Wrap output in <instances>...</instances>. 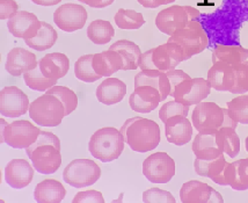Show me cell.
<instances>
[{
  "label": "cell",
  "mask_w": 248,
  "mask_h": 203,
  "mask_svg": "<svg viewBox=\"0 0 248 203\" xmlns=\"http://www.w3.org/2000/svg\"><path fill=\"white\" fill-rule=\"evenodd\" d=\"M124 141L136 152L152 151L160 143V126L153 120L131 117L121 126Z\"/></svg>",
  "instance_id": "6da1fadb"
},
{
  "label": "cell",
  "mask_w": 248,
  "mask_h": 203,
  "mask_svg": "<svg viewBox=\"0 0 248 203\" xmlns=\"http://www.w3.org/2000/svg\"><path fill=\"white\" fill-rule=\"evenodd\" d=\"M124 143L125 141L121 130L113 126H106L96 130L91 136L88 150L94 158L102 163H109L122 155Z\"/></svg>",
  "instance_id": "7a4b0ae2"
},
{
  "label": "cell",
  "mask_w": 248,
  "mask_h": 203,
  "mask_svg": "<svg viewBox=\"0 0 248 203\" xmlns=\"http://www.w3.org/2000/svg\"><path fill=\"white\" fill-rule=\"evenodd\" d=\"M187 60V55L181 47L167 42L143 52L140 58V70H159L167 72Z\"/></svg>",
  "instance_id": "3957f363"
},
{
  "label": "cell",
  "mask_w": 248,
  "mask_h": 203,
  "mask_svg": "<svg viewBox=\"0 0 248 203\" xmlns=\"http://www.w3.org/2000/svg\"><path fill=\"white\" fill-rule=\"evenodd\" d=\"M194 128L199 132L216 131L224 126L237 128L238 122L231 116L229 109L221 108L215 102H200L191 115Z\"/></svg>",
  "instance_id": "277c9868"
},
{
  "label": "cell",
  "mask_w": 248,
  "mask_h": 203,
  "mask_svg": "<svg viewBox=\"0 0 248 203\" xmlns=\"http://www.w3.org/2000/svg\"><path fill=\"white\" fill-rule=\"evenodd\" d=\"M29 116L38 125L57 126L66 115L63 102L54 94L46 93L29 106Z\"/></svg>",
  "instance_id": "5b68a950"
},
{
  "label": "cell",
  "mask_w": 248,
  "mask_h": 203,
  "mask_svg": "<svg viewBox=\"0 0 248 203\" xmlns=\"http://www.w3.org/2000/svg\"><path fill=\"white\" fill-rule=\"evenodd\" d=\"M167 42L175 43L181 47L189 60L208 48L209 37L202 23L195 20V21L189 22L186 27L179 29L170 35Z\"/></svg>",
  "instance_id": "8992f818"
},
{
  "label": "cell",
  "mask_w": 248,
  "mask_h": 203,
  "mask_svg": "<svg viewBox=\"0 0 248 203\" xmlns=\"http://www.w3.org/2000/svg\"><path fill=\"white\" fill-rule=\"evenodd\" d=\"M1 122V143L13 149H28L37 141L41 129L27 120H17L8 125L4 119Z\"/></svg>",
  "instance_id": "52a82bcc"
},
{
  "label": "cell",
  "mask_w": 248,
  "mask_h": 203,
  "mask_svg": "<svg viewBox=\"0 0 248 203\" xmlns=\"http://www.w3.org/2000/svg\"><path fill=\"white\" fill-rule=\"evenodd\" d=\"M200 17V11L193 6L173 5L160 11L155 17V26L161 33L172 35Z\"/></svg>",
  "instance_id": "ba28073f"
},
{
  "label": "cell",
  "mask_w": 248,
  "mask_h": 203,
  "mask_svg": "<svg viewBox=\"0 0 248 203\" xmlns=\"http://www.w3.org/2000/svg\"><path fill=\"white\" fill-rule=\"evenodd\" d=\"M101 176V169L94 160L75 159L64 169L63 179L70 186L82 188L92 186Z\"/></svg>",
  "instance_id": "9c48e42d"
},
{
  "label": "cell",
  "mask_w": 248,
  "mask_h": 203,
  "mask_svg": "<svg viewBox=\"0 0 248 203\" xmlns=\"http://www.w3.org/2000/svg\"><path fill=\"white\" fill-rule=\"evenodd\" d=\"M143 174L152 184H167L175 175V161L166 152H155L143 161Z\"/></svg>",
  "instance_id": "30bf717a"
},
{
  "label": "cell",
  "mask_w": 248,
  "mask_h": 203,
  "mask_svg": "<svg viewBox=\"0 0 248 203\" xmlns=\"http://www.w3.org/2000/svg\"><path fill=\"white\" fill-rule=\"evenodd\" d=\"M211 92V86L206 79L189 78L180 82L175 87L172 98L186 106L199 105L203 100L208 98Z\"/></svg>",
  "instance_id": "8fae6325"
},
{
  "label": "cell",
  "mask_w": 248,
  "mask_h": 203,
  "mask_svg": "<svg viewBox=\"0 0 248 203\" xmlns=\"http://www.w3.org/2000/svg\"><path fill=\"white\" fill-rule=\"evenodd\" d=\"M28 95L16 86H6L0 92V113L6 117H19L29 111Z\"/></svg>",
  "instance_id": "7c38bea8"
},
{
  "label": "cell",
  "mask_w": 248,
  "mask_h": 203,
  "mask_svg": "<svg viewBox=\"0 0 248 203\" xmlns=\"http://www.w3.org/2000/svg\"><path fill=\"white\" fill-rule=\"evenodd\" d=\"M87 11L78 4H64L54 13V22L58 28L66 33H73L84 28L87 21Z\"/></svg>",
  "instance_id": "4fadbf2b"
},
{
  "label": "cell",
  "mask_w": 248,
  "mask_h": 203,
  "mask_svg": "<svg viewBox=\"0 0 248 203\" xmlns=\"http://www.w3.org/2000/svg\"><path fill=\"white\" fill-rule=\"evenodd\" d=\"M35 171L41 174H54L62 165L61 150L51 144L40 145L28 155Z\"/></svg>",
  "instance_id": "5bb4252c"
},
{
  "label": "cell",
  "mask_w": 248,
  "mask_h": 203,
  "mask_svg": "<svg viewBox=\"0 0 248 203\" xmlns=\"http://www.w3.org/2000/svg\"><path fill=\"white\" fill-rule=\"evenodd\" d=\"M180 200L184 203H219L224 201L217 190L199 180H190L182 185Z\"/></svg>",
  "instance_id": "9a60e30c"
},
{
  "label": "cell",
  "mask_w": 248,
  "mask_h": 203,
  "mask_svg": "<svg viewBox=\"0 0 248 203\" xmlns=\"http://www.w3.org/2000/svg\"><path fill=\"white\" fill-rule=\"evenodd\" d=\"M191 149L196 158L204 160L215 159L224 155L223 142H221L219 131L199 132L193 141Z\"/></svg>",
  "instance_id": "2e32d148"
},
{
  "label": "cell",
  "mask_w": 248,
  "mask_h": 203,
  "mask_svg": "<svg viewBox=\"0 0 248 203\" xmlns=\"http://www.w3.org/2000/svg\"><path fill=\"white\" fill-rule=\"evenodd\" d=\"M41 22L34 13L27 11H19L14 16L7 20V28L16 39L29 40L37 35Z\"/></svg>",
  "instance_id": "e0dca14e"
},
{
  "label": "cell",
  "mask_w": 248,
  "mask_h": 203,
  "mask_svg": "<svg viewBox=\"0 0 248 203\" xmlns=\"http://www.w3.org/2000/svg\"><path fill=\"white\" fill-rule=\"evenodd\" d=\"M34 178V166L26 159L16 158L5 167V181L14 189H22L31 185Z\"/></svg>",
  "instance_id": "ac0fdd59"
},
{
  "label": "cell",
  "mask_w": 248,
  "mask_h": 203,
  "mask_svg": "<svg viewBox=\"0 0 248 203\" xmlns=\"http://www.w3.org/2000/svg\"><path fill=\"white\" fill-rule=\"evenodd\" d=\"M38 65L36 55L23 48H13L7 54L5 69L13 77L23 76Z\"/></svg>",
  "instance_id": "d6986e66"
},
{
  "label": "cell",
  "mask_w": 248,
  "mask_h": 203,
  "mask_svg": "<svg viewBox=\"0 0 248 203\" xmlns=\"http://www.w3.org/2000/svg\"><path fill=\"white\" fill-rule=\"evenodd\" d=\"M160 102H162L160 92L156 88L147 85L135 87V91L129 98L131 109L143 114L151 113Z\"/></svg>",
  "instance_id": "ffe728a7"
},
{
  "label": "cell",
  "mask_w": 248,
  "mask_h": 203,
  "mask_svg": "<svg viewBox=\"0 0 248 203\" xmlns=\"http://www.w3.org/2000/svg\"><path fill=\"white\" fill-rule=\"evenodd\" d=\"M164 125L167 141L174 145H186L193 140V125L187 116L175 115L168 119Z\"/></svg>",
  "instance_id": "44dd1931"
},
{
  "label": "cell",
  "mask_w": 248,
  "mask_h": 203,
  "mask_svg": "<svg viewBox=\"0 0 248 203\" xmlns=\"http://www.w3.org/2000/svg\"><path fill=\"white\" fill-rule=\"evenodd\" d=\"M208 80L211 88L220 92H231L235 84L233 66L223 62H216L208 71Z\"/></svg>",
  "instance_id": "7402d4cb"
},
{
  "label": "cell",
  "mask_w": 248,
  "mask_h": 203,
  "mask_svg": "<svg viewBox=\"0 0 248 203\" xmlns=\"http://www.w3.org/2000/svg\"><path fill=\"white\" fill-rule=\"evenodd\" d=\"M41 71L46 78L58 79L65 77L70 69V60L62 52H51L46 55L38 62Z\"/></svg>",
  "instance_id": "603a6c76"
},
{
  "label": "cell",
  "mask_w": 248,
  "mask_h": 203,
  "mask_svg": "<svg viewBox=\"0 0 248 203\" xmlns=\"http://www.w3.org/2000/svg\"><path fill=\"white\" fill-rule=\"evenodd\" d=\"M96 99L103 105L119 104L126 94V84L119 78L108 77L96 88Z\"/></svg>",
  "instance_id": "cb8c5ba5"
},
{
  "label": "cell",
  "mask_w": 248,
  "mask_h": 203,
  "mask_svg": "<svg viewBox=\"0 0 248 203\" xmlns=\"http://www.w3.org/2000/svg\"><path fill=\"white\" fill-rule=\"evenodd\" d=\"M124 61L117 51L106 50L93 55V67L100 77H110L120 70H123Z\"/></svg>",
  "instance_id": "d4e9b609"
},
{
  "label": "cell",
  "mask_w": 248,
  "mask_h": 203,
  "mask_svg": "<svg viewBox=\"0 0 248 203\" xmlns=\"http://www.w3.org/2000/svg\"><path fill=\"white\" fill-rule=\"evenodd\" d=\"M227 161L224 155L219 156L218 158L210 160H204L196 158L194 161L195 172L201 176H206L211 179L212 181L220 186H226L225 179H224V173H225Z\"/></svg>",
  "instance_id": "484cf974"
},
{
  "label": "cell",
  "mask_w": 248,
  "mask_h": 203,
  "mask_svg": "<svg viewBox=\"0 0 248 203\" xmlns=\"http://www.w3.org/2000/svg\"><path fill=\"white\" fill-rule=\"evenodd\" d=\"M152 86L156 88L161 94V100L165 101L170 95V85L166 72L159 70H141L135 76V87Z\"/></svg>",
  "instance_id": "4316f807"
},
{
  "label": "cell",
  "mask_w": 248,
  "mask_h": 203,
  "mask_svg": "<svg viewBox=\"0 0 248 203\" xmlns=\"http://www.w3.org/2000/svg\"><path fill=\"white\" fill-rule=\"evenodd\" d=\"M66 196V189L61 181L46 179L38 182L34 190V199L38 203H60Z\"/></svg>",
  "instance_id": "83f0119b"
},
{
  "label": "cell",
  "mask_w": 248,
  "mask_h": 203,
  "mask_svg": "<svg viewBox=\"0 0 248 203\" xmlns=\"http://www.w3.org/2000/svg\"><path fill=\"white\" fill-rule=\"evenodd\" d=\"M224 179L226 186H230L232 189H248V158L227 163Z\"/></svg>",
  "instance_id": "f1b7e54d"
},
{
  "label": "cell",
  "mask_w": 248,
  "mask_h": 203,
  "mask_svg": "<svg viewBox=\"0 0 248 203\" xmlns=\"http://www.w3.org/2000/svg\"><path fill=\"white\" fill-rule=\"evenodd\" d=\"M248 60V49L241 46H219L215 47L212 51V63L223 62L230 65H238Z\"/></svg>",
  "instance_id": "f546056e"
},
{
  "label": "cell",
  "mask_w": 248,
  "mask_h": 203,
  "mask_svg": "<svg viewBox=\"0 0 248 203\" xmlns=\"http://www.w3.org/2000/svg\"><path fill=\"white\" fill-rule=\"evenodd\" d=\"M109 49L117 51L124 61V71L137 70L140 67V58L141 56L140 48L137 44L128 40H120L109 47Z\"/></svg>",
  "instance_id": "4dcf8cb0"
},
{
  "label": "cell",
  "mask_w": 248,
  "mask_h": 203,
  "mask_svg": "<svg viewBox=\"0 0 248 203\" xmlns=\"http://www.w3.org/2000/svg\"><path fill=\"white\" fill-rule=\"evenodd\" d=\"M58 34L56 31V29L52 27L51 25H49L48 22H41V28L37 35L32 39L25 40V43L28 47H31V49L37 50V51H44V50H48L55 46V43L57 42Z\"/></svg>",
  "instance_id": "1f68e13d"
},
{
  "label": "cell",
  "mask_w": 248,
  "mask_h": 203,
  "mask_svg": "<svg viewBox=\"0 0 248 203\" xmlns=\"http://www.w3.org/2000/svg\"><path fill=\"white\" fill-rule=\"evenodd\" d=\"M114 35L115 29L113 25L107 20H94L87 28V37L97 46L109 43V41L113 39Z\"/></svg>",
  "instance_id": "d6a6232c"
},
{
  "label": "cell",
  "mask_w": 248,
  "mask_h": 203,
  "mask_svg": "<svg viewBox=\"0 0 248 203\" xmlns=\"http://www.w3.org/2000/svg\"><path fill=\"white\" fill-rule=\"evenodd\" d=\"M114 20L120 29H129V31L140 29L145 23L143 14L140 13V12L134 10H124V8L117 11Z\"/></svg>",
  "instance_id": "836d02e7"
},
{
  "label": "cell",
  "mask_w": 248,
  "mask_h": 203,
  "mask_svg": "<svg viewBox=\"0 0 248 203\" xmlns=\"http://www.w3.org/2000/svg\"><path fill=\"white\" fill-rule=\"evenodd\" d=\"M23 80L26 85L32 91H38V92H46L51 87L56 86L57 80L56 79H49L43 75L41 71L40 66H36L31 71L26 72L23 75Z\"/></svg>",
  "instance_id": "e575fe53"
},
{
  "label": "cell",
  "mask_w": 248,
  "mask_h": 203,
  "mask_svg": "<svg viewBox=\"0 0 248 203\" xmlns=\"http://www.w3.org/2000/svg\"><path fill=\"white\" fill-rule=\"evenodd\" d=\"M75 75L79 80L88 84L101 78L93 67V55H85L78 58L75 64Z\"/></svg>",
  "instance_id": "d590c367"
},
{
  "label": "cell",
  "mask_w": 248,
  "mask_h": 203,
  "mask_svg": "<svg viewBox=\"0 0 248 203\" xmlns=\"http://www.w3.org/2000/svg\"><path fill=\"white\" fill-rule=\"evenodd\" d=\"M221 142H223L224 154H226L230 158H235L240 152V138L235 132L234 128L231 126H224L219 130Z\"/></svg>",
  "instance_id": "8d00e7d4"
},
{
  "label": "cell",
  "mask_w": 248,
  "mask_h": 203,
  "mask_svg": "<svg viewBox=\"0 0 248 203\" xmlns=\"http://www.w3.org/2000/svg\"><path fill=\"white\" fill-rule=\"evenodd\" d=\"M46 93L54 94L57 96L58 99L63 102L64 108H65V115H70L72 111H75L78 107V96L73 92L72 90L66 86H60V85H56V86L51 87L50 90L46 91Z\"/></svg>",
  "instance_id": "74e56055"
},
{
  "label": "cell",
  "mask_w": 248,
  "mask_h": 203,
  "mask_svg": "<svg viewBox=\"0 0 248 203\" xmlns=\"http://www.w3.org/2000/svg\"><path fill=\"white\" fill-rule=\"evenodd\" d=\"M227 109L233 119L241 125H248V95L240 94L227 102Z\"/></svg>",
  "instance_id": "f35d334b"
},
{
  "label": "cell",
  "mask_w": 248,
  "mask_h": 203,
  "mask_svg": "<svg viewBox=\"0 0 248 203\" xmlns=\"http://www.w3.org/2000/svg\"><path fill=\"white\" fill-rule=\"evenodd\" d=\"M235 73V84L231 92L233 94H244L248 92V61L233 65Z\"/></svg>",
  "instance_id": "ab89813d"
},
{
  "label": "cell",
  "mask_w": 248,
  "mask_h": 203,
  "mask_svg": "<svg viewBox=\"0 0 248 203\" xmlns=\"http://www.w3.org/2000/svg\"><path fill=\"white\" fill-rule=\"evenodd\" d=\"M189 113V106H186L184 104H180L176 100L173 101H168L166 104L161 106L160 110H159V117L162 122H166L168 119L175 116V115H182L187 116Z\"/></svg>",
  "instance_id": "60d3db41"
},
{
  "label": "cell",
  "mask_w": 248,
  "mask_h": 203,
  "mask_svg": "<svg viewBox=\"0 0 248 203\" xmlns=\"http://www.w3.org/2000/svg\"><path fill=\"white\" fill-rule=\"evenodd\" d=\"M143 201L147 203H175V198L167 190L155 187L143 193Z\"/></svg>",
  "instance_id": "b9f144b4"
},
{
  "label": "cell",
  "mask_w": 248,
  "mask_h": 203,
  "mask_svg": "<svg viewBox=\"0 0 248 203\" xmlns=\"http://www.w3.org/2000/svg\"><path fill=\"white\" fill-rule=\"evenodd\" d=\"M46 144H51V145H55L56 148L61 150L60 138L56 136L55 134H52V132L41 130L40 135H38V137H37V141L34 144H32L31 146H29L28 149H26V154H27V156H28L32 151V150L36 149L37 146L46 145Z\"/></svg>",
  "instance_id": "7bdbcfd3"
},
{
  "label": "cell",
  "mask_w": 248,
  "mask_h": 203,
  "mask_svg": "<svg viewBox=\"0 0 248 203\" xmlns=\"http://www.w3.org/2000/svg\"><path fill=\"white\" fill-rule=\"evenodd\" d=\"M73 203H103L105 199L101 192H97V190L91 189V190H84V192H79L76 194V196L73 198Z\"/></svg>",
  "instance_id": "ee69618b"
},
{
  "label": "cell",
  "mask_w": 248,
  "mask_h": 203,
  "mask_svg": "<svg viewBox=\"0 0 248 203\" xmlns=\"http://www.w3.org/2000/svg\"><path fill=\"white\" fill-rule=\"evenodd\" d=\"M19 12V5L16 0H0V19H11Z\"/></svg>",
  "instance_id": "f6af8a7d"
},
{
  "label": "cell",
  "mask_w": 248,
  "mask_h": 203,
  "mask_svg": "<svg viewBox=\"0 0 248 203\" xmlns=\"http://www.w3.org/2000/svg\"><path fill=\"white\" fill-rule=\"evenodd\" d=\"M168 80H170V95H173L174 91H175V87L178 86L180 82H182L184 80H187V79L190 78V76L188 73H186L182 70H170V71L166 72Z\"/></svg>",
  "instance_id": "bcb514c9"
},
{
  "label": "cell",
  "mask_w": 248,
  "mask_h": 203,
  "mask_svg": "<svg viewBox=\"0 0 248 203\" xmlns=\"http://www.w3.org/2000/svg\"><path fill=\"white\" fill-rule=\"evenodd\" d=\"M137 1L145 8H156L159 6L174 2L175 0H137Z\"/></svg>",
  "instance_id": "7dc6e473"
},
{
  "label": "cell",
  "mask_w": 248,
  "mask_h": 203,
  "mask_svg": "<svg viewBox=\"0 0 248 203\" xmlns=\"http://www.w3.org/2000/svg\"><path fill=\"white\" fill-rule=\"evenodd\" d=\"M115 0H85L84 4L90 6L93 8H105L110 6Z\"/></svg>",
  "instance_id": "c3c4849f"
},
{
  "label": "cell",
  "mask_w": 248,
  "mask_h": 203,
  "mask_svg": "<svg viewBox=\"0 0 248 203\" xmlns=\"http://www.w3.org/2000/svg\"><path fill=\"white\" fill-rule=\"evenodd\" d=\"M31 1L40 6H54L60 4L62 0H31Z\"/></svg>",
  "instance_id": "681fc988"
},
{
  "label": "cell",
  "mask_w": 248,
  "mask_h": 203,
  "mask_svg": "<svg viewBox=\"0 0 248 203\" xmlns=\"http://www.w3.org/2000/svg\"><path fill=\"white\" fill-rule=\"evenodd\" d=\"M245 145H246V151L248 154V136L246 137V141H245Z\"/></svg>",
  "instance_id": "f907efd6"
},
{
  "label": "cell",
  "mask_w": 248,
  "mask_h": 203,
  "mask_svg": "<svg viewBox=\"0 0 248 203\" xmlns=\"http://www.w3.org/2000/svg\"><path fill=\"white\" fill-rule=\"evenodd\" d=\"M78 1H81V2H84V1H85V0H78Z\"/></svg>",
  "instance_id": "816d5d0a"
}]
</instances>
